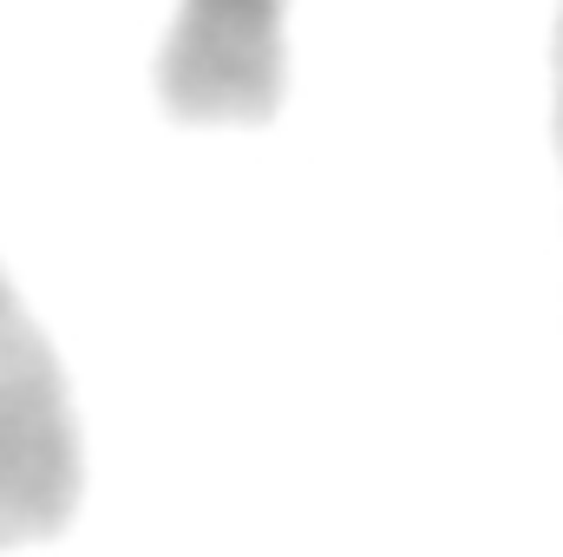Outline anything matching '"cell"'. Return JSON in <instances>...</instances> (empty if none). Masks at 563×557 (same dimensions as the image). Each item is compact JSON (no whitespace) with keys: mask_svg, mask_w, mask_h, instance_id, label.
<instances>
[{"mask_svg":"<svg viewBox=\"0 0 563 557\" xmlns=\"http://www.w3.org/2000/svg\"><path fill=\"white\" fill-rule=\"evenodd\" d=\"M79 492L86 452L66 368L0 270V551L59 538Z\"/></svg>","mask_w":563,"mask_h":557,"instance_id":"6da1fadb","label":"cell"},{"mask_svg":"<svg viewBox=\"0 0 563 557\" xmlns=\"http://www.w3.org/2000/svg\"><path fill=\"white\" fill-rule=\"evenodd\" d=\"M288 0H177L157 40V106L177 125H269L288 92Z\"/></svg>","mask_w":563,"mask_h":557,"instance_id":"7a4b0ae2","label":"cell"},{"mask_svg":"<svg viewBox=\"0 0 563 557\" xmlns=\"http://www.w3.org/2000/svg\"><path fill=\"white\" fill-rule=\"evenodd\" d=\"M558 157H563V7H558Z\"/></svg>","mask_w":563,"mask_h":557,"instance_id":"3957f363","label":"cell"}]
</instances>
